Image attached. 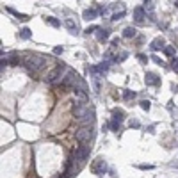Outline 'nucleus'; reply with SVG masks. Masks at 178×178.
<instances>
[{"mask_svg":"<svg viewBox=\"0 0 178 178\" xmlns=\"http://www.w3.org/2000/svg\"><path fill=\"white\" fill-rule=\"evenodd\" d=\"M75 137L80 144H87L93 137H94V130H93V125H82L77 132H75Z\"/></svg>","mask_w":178,"mask_h":178,"instance_id":"1","label":"nucleus"},{"mask_svg":"<svg viewBox=\"0 0 178 178\" xmlns=\"http://www.w3.org/2000/svg\"><path fill=\"white\" fill-rule=\"evenodd\" d=\"M45 64H46V59H43V57H39V55H29V57L23 61V66H25L29 71H39Z\"/></svg>","mask_w":178,"mask_h":178,"instance_id":"2","label":"nucleus"},{"mask_svg":"<svg viewBox=\"0 0 178 178\" xmlns=\"http://www.w3.org/2000/svg\"><path fill=\"white\" fill-rule=\"evenodd\" d=\"M91 112V109L87 107V103L86 102H73V105H71V114L75 116V119H84L87 114Z\"/></svg>","mask_w":178,"mask_h":178,"instance_id":"3","label":"nucleus"},{"mask_svg":"<svg viewBox=\"0 0 178 178\" xmlns=\"http://www.w3.org/2000/svg\"><path fill=\"white\" fill-rule=\"evenodd\" d=\"M62 78H64V66H57V68H53L45 77V82H48V84H61Z\"/></svg>","mask_w":178,"mask_h":178,"instance_id":"4","label":"nucleus"},{"mask_svg":"<svg viewBox=\"0 0 178 178\" xmlns=\"http://www.w3.org/2000/svg\"><path fill=\"white\" fill-rule=\"evenodd\" d=\"M89 152H91V148L86 146V144H82V146L75 152V160H77L78 164H84V160L89 157Z\"/></svg>","mask_w":178,"mask_h":178,"instance_id":"5","label":"nucleus"},{"mask_svg":"<svg viewBox=\"0 0 178 178\" xmlns=\"http://www.w3.org/2000/svg\"><path fill=\"white\" fill-rule=\"evenodd\" d=\"M105 169H107V166H105V160H103L102 157H98V159L93 162V166H91V171H93L94 175H103Z\"/></svg>","mask_w":178,"mask_h":178,"instance_id":"6","label":"nucleus"},{"mask_svg":"<svg viewBox=\"0 0 178 178\" xmlns=\"http://www.w3.org/2000/svg\"><path fill=\"white\" fill-rule=\"evenodd\" d=\"M146 84L148 86H160V77H157L155 73H146Z\"/></svg>","mask_w":178,"mask_h":178,"instance_id":"7","label":"nucleus"},{"mask_svg":"<svg viewBox=\"0 0 178 178\" xmlns=\"http://www.w3.org/2000/svg\"><path fill=\"white\" fill-rule=\"evenodd\" d=\"M64 25H66V29H68L71 34H78V25H77L71 18H66V20H64Z\"/></svg>","mask_w":178,"mask_h":178,"instance_id":"8","label":"nucleus"},{"mask_svg":"<svg viewBox=\"0 0 178 178\" xmlns=\"http://www.w3.org/2000/svg\"><path fill=\"white\" fill-rule=\"evenodd\" d=\"M150 46H152V50H153V52H157V50H160V48H166V46H164V39H162V37L153 39Z\"/></svg>","mask_w":178,"mask_h":178,"instance_id":"9","label":"nucleus"},{"mask_svg":"<svg viewBox=\"0 0 178 178\" xmlns=\"http://www.w3.org/2000/svg\"><path fill=\"white\" fill-rule=\"evenodd\" d=\"M96 16H98V9H94V7L84 11V18H86V20H94Z\"/></svg>","mask_w":178,"mask_h":178,"instance_id":"10","label":"nucleus"},{"mask_svg":"<svg viewBox=\"0 0 178 178\" xmlns=\"http://www.w3.org/2000/svg\"><path fill=\"white\" fill-rule=\"evenodd\" d=\"M134 16H136V21L141 23V21L144 20V9H143V7H136V9H134Z\"/></svg>","mask_w":178,"mask_h":178,"instance_id":"11","label":"nucleus"},{"mask_svg":"<svg viewBox=\"0 0 178 178\" xmlns=\"http://www.w3.org/2000/svg\"><path fill=\"white\" fill-rule=\"evenodd\" d=\"M98 34H96V37L100 39V41H105V39H109V30H105V29H100L98 27V30H96Z\"/></svg>","mask_w":178,"mask_h":178,"instance_id":"12","label":"nucleus"},{"mask_svg":"<svg viewBox=\"0 0 178 178\" xmlns=\"http://www.w3.org/2000/svg\"><path fill=\"white\" fill-rule=\"evenodd\" d=\"M136 34H137V30H136L134 27H127V29L123 30V36H125V37H134Z\"/></svg>","mask_w":178,"mask_h":178,"instance_id":"13","label":"nucleus"},{"mask_svg":"<svg viewBox=\"0 0 178 178\" xmlns=\"http://www.w3.org/2000/svg\"><path fill=\"white\" fill-rule=\"evenodd\" d=\"M45 20H46V23H48V25H52V27H55V29H57V27H61V21H59V20H55L53 16H48V18H45Z\"/></svg>","mask_w":178,"mask_h":178,"instance_id":"14","label":"nucleus"},{"mask_svg":"<svg viewBox=\"0 0 178 178\" xmlns=\"http://www.w3.org/2000/svg\"><path fill=\"white\" fill-rule=\"evenodd\" d=\"M109 127H111L114 132H118V130H119V127H121V119H116V118H114V119L109 123Z\"/></svg>","mask_w":178,"mask_h":178,"instance_id":"15","label":"nucleus"},{"mask_svg":"<svg viewBox=\"0 0 178 178\" xmlns=\"http://www.w3.org/2000/svg\"><path fill=\"white\" fill-rule=\"evenodd\" d=\"M7 11H9L11 14H14L16 18H20V20H29V16H27V14H21V12H18V11H14V9H11V7H9Z\"/></svg>","mask_w":178,"mask_h":178,"instance_id":"16","label":"nucleus"},{"mask_svg":"<svg viewBox=\"0 0 178 178\" xmlns=\"http://www.w3.org/2000/svg\"><path fill=\"white\" fill-rule=\"evenodd\" d=\"M30 36H32L30 29H21V30H20V37H21V39H29Z\"/></svg>","mask_w":178,"mask_h":178,"instance_id":"17","label":"nucleus"},{"mask_svg":"<svg viewBox=\"0 0 178 178\" xmlns=\"http://www.w3.org/2000/svg\"><path fill=\"white\" fill-rule=\"evenodd\" d=\"M134 96H136V93H134V91H128V89H125V91H123V98H125V100H130V98H134Z\"/></svg>","mask_w":178,"mask_h":178,"instance_id":"18","label":"nucleus"},{"mask_svg":"<svg viewBox=\"0 0 178 178\" xmlns=\"http://www.w3.org/2000/svg\"><path fill=\"white\" fill-rule=\"evenodd\" d=\"M112 114L116 116V119H123V116H125V112H123L121 109H114V111H112Z\"/></svg>","mask_w":178,"mask_h":178,"instance_id":"19","label":"nucleus"},{"mask_svg":"<svg viewBox=\"0 0 178 178\" xmlns=\"http://www.w3.org/2000/svg\"><path fill=\"white\" fill-rule=\"evenodd\" d=\"M123 16H125V9H121V11H119V12H116V14H112V20H114V21H116V20H121V18H123Z\"/></svg>","mask_w":178,"mask_h":178,"instance_id":"20","label":"nucleus"},{"mask_svg":"<svg viewBox=\"0 0 178 178\" xmlns=\"http://www.w3.org/2000/svg\"><path fill=\"white\" fill-rule=\"evenodd\" d=\"M164 53L171 57V55H175V48H173V46H166V48H164Z\"/></svg>","mask_w":178,"mask_h":178,"instance_id":"21","label":"nucleus"},{"mask_svg":"<svg viewBox=\"0 0 178 178\" xmlns=\"http://www.w3.org/2000/svg\"><path fill=\"white\" fill-rule=\"evenodd\" d=\"M141 107H143V111H150V102H148V100H143V102H141Z\"/></svg>","mask_w":178,"mask_h":178,"instance_id":"22","label":"nucleus"},{"mask_svg":"<svg viewBox=\"0 0 178 178\" xmlns=\"http://www.w3.org/2000/svg\"><path fill=\"white\" fill-rule=\"evenodd\" d=\"M96 30H98V27L93 25V27H87V29H86V34H93V32H96Z\"/></svg>","mask_w":178,"mask_h":178,"instance_id":"23","label":"nucleus"},{"mask_svg":"<svg viewBox=\"0 0 178 178\" xmlns=\"http://www.w3.org/2000/svg\"><path fill=\"white\" fill-rule=\"evenodd\" d=\"M62 50H64L62 46H55V48H53V53H55V55H59V53H62Z\"/></svg>","mask_w":178,"mask_h":178,"instance_id":"24","label":"nucleus"},{"mask_svg":"<svg viewBox=\"0 0 178 178\" xmlns=\"http://www.w3.org/2000/svg\"><path fill=\"white\" fill-rule=\"evenodd\" d=\"M137 59H139V61H143V62H146V61H148V59H146V55H143V53H139V55H137Z\"/></svg>","mask_w":178,"mask_h":178,"instance_id":"25","label":"nucleus"},{"mask_svg":"<svg viewBox=\"0 0 178 178\" xmlns=\"http://www.w3.org/2000/svg\"><path fill=\"white\" fill-rule=\"evenodd\" d=\"M173 68L178 71V57H175V59H173Z\"/></svg>","mask_w":178,"mask_h":178,"instance_id":"26","label":"nucleus"},{"mask_svg":"<svg viewBox=\"0 0 178 178\" xmlns=\"http://www.w3.org/2000/svg\"><path fill=\"white\" fill-rule=\"evenodd\" d=\"M152 168H153V166H144V164L139 166V169H152Z\"/></svg>","mask_w":178,"mask_h":178,"instance_id":"27","label":"nucleus"},{"mask_svg":"<svg viewBox=\"0 0 178 178\" xmlns=\"http://www.w3.org/2000/svg\"><path fill=\"white\" fill-rule=\"evenodd\" d=\"M175 5H177V7H178V0H177V2H175Z\"/></svg>","mask_w":178,"mask_h":178,"instance_id":"28","label":"nucleus"},{"mask_svg":"<svg viewBox=\"0 0 178 178\" xmlns=\"http://www.w3.org/2000/svg\"><path fill=\"white\" fill-rule=\"evenodd\" d=\"M146 2H148V0H146Z\"/></svg>","mask_w":178,"mask_h":178,"instance_id":"29","label":"nucleus"}]
</instances>
